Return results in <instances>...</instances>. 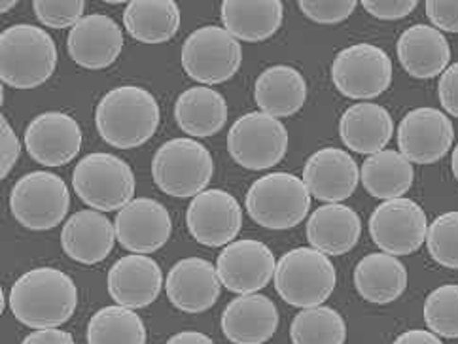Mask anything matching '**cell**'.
Returning a JSON list of instances; mask_svg holds the SVG:
<instances>
[{
	"label": "cell",
	"mask_w": 458,
	"mask_h": 344,
	"mask_svg": "<svg viewBox=\"0 0 458 344\" xmlns=\"http://www.w3.org/2000/svg\"><path fill=\"white\" fill-rule=\"evenodd\" d=\"M78 305L72 278L54 267H37L21 274L10 291L13 316L30 330H54L67 323Z\"/></svg>",
	"instance_id": "1"
},
{
	"label": "cell",
	"mask_w": 458,
	"mask_h": 344,
	"mask_svg": "<svg viewBox=\"0 0 458 344\" xmlns=\"http://www.w3.org/2000/svg\"><path fill=\"white\" fill-rule=\"evenodd\" d=\"M156 96L139 86L108 91L95 108V125L101 138L120 150H133L148 142L159 127Z\"/></svg>",
	"instance_id": "2"
},
{
	"label": "cell",
	"mask_w": 458,
	"mask_h": 344,
	"mask_svg": "<svg viewBox=\"0 0 458 344\" xmlns=\"http://www.w3.org/2000/svg\"><path fill=\"white\" fill-rule=\"evenodd\" d=\"M57 46L37 25H12L0 35V80L15 89H35L52 78Z\"/></svg>",
	"instance_id": "3"
},
{
	"label": "cell",
	"mask_w": 458,
	"mask_h": 344,
	"mask_svg": "<svg viewBox=\"0 0 458 344\" xmlns=\"http://www.w3.org/2000/svg\"><path fill=\"white\" fill-rule=\"evenodd\" d=\"M273 281L283 301L298 308H310L324 305L330 298L337 276L328 256L310 246H300L279 259Z\"/></svg>",
	"instance_id": "4"
},
{
	"label": "cell",
	"mask_w": 458,
	"mask_h": 344,
	"mask_svg": "<svg viewBox=\"0 0 458 344\" xmlns=\"http://www.w3.org/2000/svg\"><path fill=\"white\" fill-rule=\"evenodd\" d=\"M249 216L266 229L300 225L310 208V193L303 178L290 172H271L258 178L247 193Z\"/></svg>",
	"instance_id": "5"
},
{
	"label": "cell",
	"mask_w": 458,
	"mask_h": 344,
	"mask_svg": "<svg viewBox=\"0 0 458 344\" xmlns=\"http://www.w3.org/2000/svg\"><path fill=\"white\" fill-rule=\"evenodd\" d=\"M215 163L207 147L191 138H173L157 147L152 161L156 186L171 197L186 199L207 189Z\"/></svg>",
	"instance_id": "6"
},
{
	"label": "cell",
	"mask_w": 458,
	"mask_h": 344,
	"mask_svg": "<svg viewBox=\"0 0 458 344\" xmlns=\"http://www.w3.org/2000/svg\"><path fill=\"white\" fill-rule=\"evenodd\" d=\"M135 186L133 169L112 154L97 152L81 157L72 172L76 195L99 212H120L133 201Z\"/></svg>",
	"instance_id": "7"
},
{
	"label": "cell",
	"mask_w": 458,
	"mask_h": 344,
	"mask_svg": "<svg viewBox=\"0 0 458 344\" xmlns=\"http://www.w3.org/2000/svg\"><path fill=\"white\" fill-rule=\"evenodd\" d=\"M71 191L67 182L54 172H29L13 184L10 210L13 218L32 231H47L67 218Z\"/></svg>",
	"instance_id": "8"
},
{
	"label": "cell",
	"mask_w": 458,
	"mask_h": 344,
	"mask_svg": "<svg viewBox=\"0 0 458 344\" xmlns=\"http://www.w3.org/2000/svg\"><path fill=\"white\" fill-rule=\"evenodd\" d=\"M180 59L191 80L201 86H218L237 74L242 47L224 27L207 25L186 38Z\"/></svg>",
	"instance_id": "9"
},
{
	"label": "cell",
	"mask_w": 458,
	"mask_h": 344,
	"mask_svg": "<svg viewBox=\"0 0 458 344\" xmlns=\"http://www.w3.org/2000/svg\"><path fill=\"white\" fill-rule=\"evenodd\" d=\"M227 150L237 165L249 171H266L286 155L288 130L281 120L264 112H249L229 129Z\"/></svg>",
	"instance_id": "10"
},
{
	"label": "cell",
	"mask_w": 458,
	"mask_h": 344,
	"mask_svg": "<svg viewBox=\"0 0 458 344\" xmlns=\"http://www.w3.org/2000/svg\"><path fill=\"white\" fill-rule=\"evenodd\" d=\"M332 80L339 93L356 101H369L390 88L392 61L377 46L354 44L335 55Z\"/></svg>",
	"instance_id": "11"
},
{
	"label": "cell",
	"mask_w": 458,
	"mask_h": 344,
	"mask_svg": "<svg viewBox=\"0 0 458 344\" xmlns=\"http://www.w3.org/2000/svg\"><path fill=\"white\" fill-rule=\"evenodd\" d=\"M428 220L411 199L383 201L369 216V235L385 254L409 256L427 242Z\"/></svg>",
	"instance_id": "12"
},
{
	"label": "cell",
	"mask_w": 458,
	"mask_h": 344,
	"mask_svg": "<svg viewBox=\"0 0 458 344\" xmlns=\"http://www.w3.org/2000/svg\"><path fill=\"white\" fill-rule=\"evenodd\" d=\"M454 142L451 120L437 108H415L398 125L400 154L417 165H432L444 159Z\"/></svg>",
	"instance_id": "13"
},
{
	"label": "cell",
	"mask_w": 458,
	"mask_h": 344,
	"mask_svg": "<svg viewBox=\"0 0 458 344\" xmlns=\"http://www.w3.org/2000/svg\"><path fill=\"white\" fill-rule=\"evenodd\" d=\"M275 269L276 259L269 246L254 239L229 242L216 261L222 286L239 295L264 289L273 281Z\"/></svg>",
	"instance_id": "14"
},
{
	"label": "cell",
	"mask_w": 458,
	"mask_h": 344,
	"mask_svg": "<svg viewBox=\"0 0 458 344\" xmlns=\"http://www.w3.org/2000/svg\"><path fill=\"white\" fill-rule=\"evenodd\" d=\"M190 235L208 248L233 242L242 225V208L232 193L205 189L193 197L186 212Z\"/></svg>",
	"instance_id": "15"
},
{
	"label": "cell",
	"mask_w": 458,
	"mask_h": 344,
	"mask_svg": "<svg viewBox=\"0 0 458 344\" xmlns=\"http://www.w3.org/2000/svg\"><path fill=\"white\" fill-rule=\"evenodd\" d=\"M116 239L131 254H154L167 244L173 233L169 210L156 199L140 197L123 206L116 222Z\"/></svg>",
	"instance_id": "16"
},
{
	"label": "cell",
	"mask_w": 458,
	"mask_h": 344,
	"mask_svg": "<svg viewBox=\"0 0 458 344\" xmlns=\"http://www.w3.org/2000/svg\"><path fill=\"white\" fill-rule=\"evenodd\" d=\"M29 155L44 167H61L71 163L81 147V129L64 112H44L25 129Z\"/></svg>",
	"instance_id": "17"
},
{
	"label": "cell",
	"mask_w": 458,
	"mask_h": 344,
	"mask_svg": "<svg viewBox=\"0 0 458 344\" xmlns=\"http://www.w3.org/2000/svg\"><path fill=\"white\" fill-rule=\"evenodd\" d=\"M169 301L182 313L199 315L215 306L222 282L216 267L201 257H186L169 271L165 281Z\"/></svg>",
	"instance_id": "18"
},
{
	"label": "cell",
	"mask_w": 458,
	"mask_h": 344,
	"mask_svg": "<svg viewBox=\"0 0 458 344\" xmlns=\"http://www.w3.org/2000/svg\"><path fill=\"white\" fill-rule=\"evenodd\" d=\"M67 49L71 59L81 69L101 71L120 57L123 32L108 15L91 13L71 29Z\"/></svg>",
	"instance_id": "19"
},
{
	"label": "cell",
	"mask_w": 458,
	"mask_h": 344,
	"mask_svg": "<svg viewBox=\"0 0 458 344\" xmlns=\"http://www.w3.org/2000/svg\"><path fill=\"white\" fill-rule=\"evenodd\" d=\"M303 182L315 199L341 203L356 191L360 169L351 154L341 147H322L307 159Z\"/></svg>",
	"instance_id": "20"
},
{
	"label": "cell",
	"mask_w": 458,
	"mask_h": 344,
	"mask_svg": "<svg viewBox=\"0 0 458 344\" xmlns=\"http://www.w3.org/2000/svg\"><path fill=\"white\" fill-rule=\"evenodd\" d=\"M108 293L131 310L152 305L163 288V273L157 261L144 254H129L108 271Z\"/></svg>",
	"instance_id": "21"
},
{
	"label": "cell",
	"mask_w": 458,
	"mask_h": 344,
	"mask_svg": "<svg viewBox=\"0 0 458 344\" xmlns=\"http://www.w3.org/2000/svg\"><path fill=\"white\" fill-rule=\"evenodd\" d=\"M279 330V310L261 293H249L227 303L222 331L233 344H264Z\"/></svg>",
	"instance_id": "22"
},
{
	"label": "cell",
	"mask_w": 458,
	"mask_h": 344,
	"mask_svg": "<svg viewBox=\"0 0 458 344\" xmlns=\"http://www.w3.org/2000/svg\"><path fill=\"white\" fill-rule=\"evenodd\" d=\"M116 242V227L99 210H80L61 231V246L71 259L84 265L105 261Z\"/></svg>",
	"instance_id": "23"
},
{
	"label": "cell",
	"mask_w": 458,
	"mask_h": 344,
	"mask_svg": "<svg viewBox=\"0 0 458 344\" xmlns=\"http://www.w3.org/2000/svg\"><path fill=\"white\" fill-rule=\"evenodd\" d=\"M398 59L403 71L419 80L441 76L451 61V47L445 35L430 25H413L398 38Z\"/></svg>",
	"instance_id": "24"
},
{
	"label": "cell",
	"mask_w": 458,
	"mask_h": 344,
	"mask_svg": "<svg viewBox=\"0 0 458 344\" xmlns=\"http://www.w3.org/2000/svg\"><path fill=\"white\" fill-rule=\"evenodd\" d=\"M360 235H362V220H360L358 212L341 203L322 205L307 222V239L310 248L326 256L349 254Z\"/></svg>",
	"instance_id": "25"
},
{
	"label": "cell",
	"mask_w": 458,
	"mask_h": 344,
	"mask_svg": "<svg viewBox=\"0 0 458 344\" xmlns=\"http://www.w3.org/2000/svg\"><path fill=\"white\" fill-rule=\"evenodd\" d=\"M394 133L390 112L375 103H356L345 110L339 122V137L349 150L373 155L385 150Z\"/></svg>",
	"instance_id": "26"
},
{
	"label": "cell",
	"mask_w": 458,
	"mask_h": 344,
	"mask_svg": "<svg viewBox=\"0 0 458 344\" xmlns=\"http://www.w3.org/2000/svg\"><path fill=\"white\" fill-rule=\"evenodd\" d=\"M281 0H224L222 23L235 40L264 42L281 29Z\"/></svg>",
	"instance_id": "27"
},
{
	"label": "cell",
	"mask_w": 458,
	"mask_h": 344,
	"mask_svg": "<svg viewBox=\"0 0 458 344\" xmlns=\"http://www.w3.org/2000/svg\"><path fill=\"white\" fill-rule=\"evenodd\" d=\"M254 98L259 112L271 118L293 116L307 101L305 78L288 64H275L258 76Z\"/></svg>",
	"instance_id": "28"
},
{
	"label": "cell",
	"mask_w": 458,
	"mask_h": 344,
	"mask_svg": "<svg viewBox=\"0 0 458 344\" xmlns=\"http://www.w3.org/2000/svg\"><path fill=\"white\" fill-rule=\"evenodd\" d=\"M174 120L190 137L207 138L216 135L227 120L225 98L207 86L190 88L176 98Z\"/></svg>",
	"instance_id": "29"
},
{
	"label": "cell",
	"mask_w": 458,
	"mask_h": 344,
	"mask_svg": "<svg viewBox=\"0 0 458 344\" xmlns=\"http://www.w3.org/2000/svg\"><path fill=\"white\" fill-rule=\"evenodd\" d=\"M354 286L362 298L375 305H388L400 299L407 288L405 265L396 256L369 254L358 261Z\"/></svg>",
	"instance_id": "30"
},
{
	"label": "cell",
	"mask_w": 458,
	"mask_h": 344,
	"mask_svg": "<svg viewBox=\"0 0 458 344\" xmlns=\"http://www.w3.org/2000/svg\"><path fill=\"white\" fill-rule=\"evenodd\" d=\"M360 180H362L366 191L375 199H400L413 186V163H409L396 150H381L368 155V159L362 163Z\"/></svg>",
	"instance_id": "31"
},
{
	"label": "cell",
	"mask_w": 458,
	"mask_h": 344,
	"mask_svg": "<svg viewBox=\"0 0 458 344\" xmlns=\"http://www.w3.org/2000/svg\"><path fill=\"white\" fill-rule=\"evenodd\" d=\"M123 25L142 44H163L180 29V10L173 0H133L125 6Z\"/></svg>",
	"instance_id": "32"
},
{
	"label": "cell",
	"mask_w": 458,
	"mask_h": 344,
	"mask_svg": "<svg viewBox=\"0 0 458 344\" xmlns=\"http://www.w3.org/2000/svg\"><path fill=\"white\" fill-rule=\"evenodd\" d=\"M88 344H146V325L127 306H105L88 323Z\"/></svg>",
	"instance_id": "33"
},
{
	"label": "cell",
	"mask_w": 458,
	"mask_h": 344,
	"mask_svg": "<svg viewBox=\"0 0 458 344\" xmlns=\"http://www.w3.org/2000/svg\"><path fill=\"white\" fill-rule=\"evenodd\" d=\"M292 344H345L347 323L335 308H303L290 325Z\"/></svg>",
	"instance_id": "34"
},
{
	"label": "cell",
	"mask_w": 458,
	"mask_h": 344,
	"mask_svg": "<svg viewBox=\"0 0 458 344\" xmlns=\"http://www.w3.org/2000/svg\"><path fill=\"white\" fill-rule=\"evenodd\" d=\"M424 322L437 337L458 339V284L439 286L428 295Z\"/></svg>",
	"instance_id": "35"
},
{
	"label": "cell",
	"mask_w": 458,
	"mask_h": 344,
	"mask_svg": "<svg viewBox=\"0 0 458 344\" xmlns=\"http://www.w3.org/2000/svg\"><path fill=\"white\" fill-rule=\"evenodd\" d=\"M427 248L436 264L458 269V210L445 212L428 225Z\"/></svg>",
	"instance_id": "36"
},
{
	"label": "cell",
	"mask_w": 458,
	"mask_h": 344,
	"mask_svg": "<svg viewBox=\"0 0 458 344\" xmlns=\"http://www.w3.org/2000/svg\"><path fill=\"white\" fill-rule=\"evenodd\" d=\"M37 20L52 29L74 27L84 20L86 3L84 0H35L32 3Z\"/></svg>",
	"instance_id": "37"
},
{
	"label": "cell",
	"mask_w": 458,
	"mask_h": 344,
	"mask_svg": "<svg viewBox=\"0 0 458 344\" xmlns=\"http://www.w3.org/2000/svg\"><path fill=\"white\" fill-rule=\"evenodd\" d=\"M305 18L320 25H335L351 18L356 10V0H301Z\"/></svg>",
	"instance_id": "38"
},
{
	"label": "cell",
	"mask_w": 458,
	"mask_h": 344,
	"mask_svg": "<svg viewBox=\"0 0 458 344\" xmlns=\"http://www.w3.org/2000/svg\"><path fill=\"white\" fill-rule=\"evenodd\" d=\"M21 144L6 116H0V178H6L18 163Z\"/></svg>",
	"instance_id": "39"
},
{
	"label": "cell",
	"mask_w": 458,
	"mask_h": 344,
	"mask_svg": "<svg viewBox=\"0 0 458 344\" xmlns=\"http://www.w3.org/2000/svg\"><path fill=\"white\" fill-rule=\"evenodd\" d=\"M362 6L373 18L394 21L407 18L417 8V0H364Z\"/></svg>",
	"instance_id": "40"
},
{
	"label": "cell",
	"mask_w": 458,
	"mask_h": 344,
	"mask_svg": "<svg viewBox=\"0 0 458 344\" xmlns=\"http://www.w3.org/2000/svg\"><path fill=\"white\" fill-rule=\"evenodd\" d=\"M427 15L437 30L458 32V3L451 0H428Z\"/></svg>",
	"instance_id": "41"
},
{
	"label": "cell",
	"mask_w": 458,
	"mask_h": 344,
	"mask_svg": "<svg viewBox=\"0 0 458 344\" xmlns=\"http://www.w3.org/2000/svg\"><path fill=\"white\" fill-rule=\"evenodd\" d=\"M439 103L453 118H458V63L447 67V71L439 76L437 84Z\"/></svg>",
	"instance_id": "42"
},
{
	"label": "cell",
	"mask_w": 458,
	"mask_h": 344,
	"mask_svg": "<svg viewBox=\"0 0 458 344\" xmlns=\"http://www.w3.org/2000/svg\"><path fill=\"white\" fill-rule=\"evenodd\" d=\"M21 344H76L74 337L69 331L54 330H37L23 339Z\"/></svg>",
	"instance_id": "43"
},
{
	"label": "cell",
	"mask_w": 458,
	"mask_h": 344,
	"mask_svg": "<svg viewBox=\"0 0 458 344\" xmlns=\"http://www.w3.org/2000/svg\"><path fill=\"white\" fill-rule=\"evenodd\" d=\"M394 344H444L430 330H411L402 333Z\"/></svg>",
	"instance_id": "44"
},
{
	"label": "cell",
	"mask_w": 458,
	"mask_h": 344,
	"mask_svg": "<svg viewBox=\"0 0 458 344\" xmlns=\"http://www.w3.org/2000/svg\"><path fill=\"white\" fill-rule=\"evenodd\" d=\"M165 344H215V340L199 331H180L173 335Z\"/></svg>",
	"instance_id": "45"
},
{
	"label": "cell",
	"mask_w": 458,
	"mask_h": 344,
	"mask_svg": "<svg viewBox=\"0 0 458 344\" xmlns=\"http://www.w3.org/2000/svg\"><path fill=\"white\" fill-rule=\"evenodd\" d=\"M451 167H453V174H454V178L458 180V144L454 146V150H453V157H451Z\"/></svg>",
	"instance_id": "46"
},
{
	"label": "cell",
	"mask_w": 458,
	"mask_h": 344,
	"mask_svg": "<svg viewBox=\"0 0 458 344\" xmlns=\"http://www.w3.org/2000/svg\"><path fill=\"white\" fill-rule=\"evenodd\" d=\"M12 6H15V3H13V0H10V3H3V13H6Z\"/></svg>",
	"instance_id": "47"
}]
</instances>
